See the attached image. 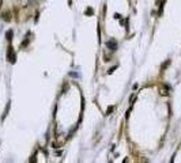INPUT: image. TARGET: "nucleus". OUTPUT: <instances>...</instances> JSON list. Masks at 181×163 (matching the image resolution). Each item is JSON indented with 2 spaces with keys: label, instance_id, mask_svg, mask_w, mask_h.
<instances>
[{
  "label": "nucleus",
  "instance_id": "4",
  "mask_svg": "<svg viewBox=\"0 0 181 163\" xmlns=\"http://www.w3.org/2000/svg\"><path fill=\"white\" fill-rule=\"evenodd\" d=\"M6 36H7V39H8V41H11V37H12V31H11V30H10V31H7V34H6Z\"/></svg>",
  "mask_w": 181,
  "mask_h": 163
},
{
  "label": "nucleus",
  "instance_id": "7",
  "mask_svg": "<svg viewBox=\"0 0 181 163\" xmlns=\"http://www.w3.org/2000/svg\"><path fill=\"white\" fill-rule=\"evenodd\" d=\"M114 18H116V19H120V18H121V15H119V14H116V15H114Z\"/></svg>",
  "mask_w": 181,
  "mask_h": 163
},
{
  "label": "nucleus",
  "instance_id": "5",
  "mask_svg": "<svg viewBox=\"0 0 181 163\" xmlns=\"http://www.w3.org/2000/svg\"><path fill=\"white\" fill-rule=\"evenodd\" d=\"M93 14V10L91 8H89V10H87V15H91Z\"/></svg>",
  "mask_w": 181,
  "mask_h": 163
},
{
  "label": "nucleus",
  "instance_id": "2",
  "mask_svg": "<svg viewBox=\"0 0 181 163\" xmlns=\"http://www.w3.org/2000/svg\"><path fill=\"white\" fill-rule=\"evenodd\" d=\"M106 46H108V48H110L112 50H116V49H117V44L114 42V41H108Z\"/></svg>",
  "mask_w": 181,
  "mask_h": 163
},
{
  "label": "nucleus",
  "instance_id": "6",
  "mask_svg": "<svg viewBox=\"0 0 181 163\" xmlns=\"http://www.w3.org/2000/svg\"><path fill=\"white\" fill-rule=\"evenodd\" d=\"M112 110H113V107H109V109H108V112H106V114H109V113H112Z\"/></svg>",
  "mask_w": 181,
  "mask_h": 163
},
{
  "label": "nucleus",
  "instance_id": "3",
  "mask_svg": "<svg viewBox=\"0 0 181 163\" xmlns=\"http://www.w3.org/2000/svg\"><path fill=\"white\" fill-rule=\"evenodd\" d=\"M3 19H4V21H11V14H10V12H4V14H3Z\"/></svg>",
  "mask_w": 181,
  "mask_h": 163
},
{
  "label": "nucleus",
  "instance_id": "1",
  "mask_svg": "<svg viewBox=\"0 0 181 163\" xmlns=\"http://www.w3.org/2000/svg\"><path fill=\"white\" fill-rule=\"evenodd\" d=\"M7 59H8V61H11V63L14 64L15 63V53H14V50H12V48H10L8 49V53H7Z\"/></svg>",
  "mask_w": 181,
  "mask_h": 163
}]
</instances>
